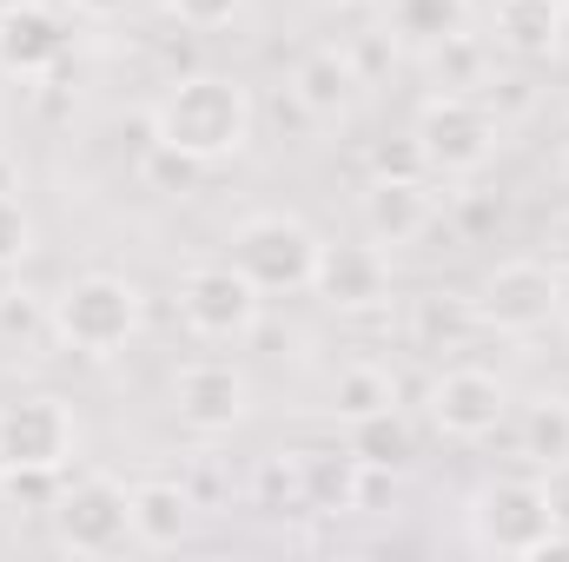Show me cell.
Here are the masks:
<instances>
[{
	"label": "cell",
	"instance_id": "6da1fadb",
	"mask_svg": "<svg viewBox=\"0 0 569 562\" xmlns=\"http://www.w3.org/2000/svg\"><path fill=\"white\" fill-rule=\"evenodd\" d=\"M252 127H259L252 87L232 80V73H186L152 107V140L186 152V159H199V165L239 159L252 145Z\"/></svg>",
	"mask_w": 569,
	"mask_h": 562
},
{
	"label": "cell",
	"instance_id": "7a4b0ae2",
	"mask_svg": "<svg viewBox=\"0 0 569 562\" xmlns=\"http://www.w3.org/2000/svg\"><path fill=\"white\" fill-rule=\"evenodd\" d=\"M146 324V291L120 272H80L53 291V344L73 358H120Z\"/></svg>",
	"mask_w": 569,
	"mask_h": 562
},
{
	"label": "cell",
	"instance_id": "3957f363",
	"mask_svg": "<svg viewBox=\"0 0 569 562\" xmlns=\"http://www.w3.org/2000/svg\"><path fill=\"white\" fill-rule=\"evenodd\" d=\"M463 530H470V550H483V556H550L563 543L537 476H490V483H477L470 503H463Z\"/></svg>",
	"mask_w": 569,
	"mask_h": 562
},
{
	"label": "cell",
	"instance_id": "277c9868",
	"mask_svg": "<svg viewBox=\"0 0 569 562\" xmlns=\"http://www.w3.org/2000/svg\"><path fill=\"white\" fill-rule=\"evenodd\" d=\"M318 245H325V239H318L305 219H291V212H252V219H239V232H232V265L259 284L266 298H279V291L291 298V291H311Z\"/></svg>",
	"mask_w": 569,
	"mask_h": 562
},
{
	"label": "cell",
	"instance_id": "5b68a950",
	"mask_svg": "<svg viewBox=\"0 0 569 562\" xmlns=\"http://www.w3.org/2000/svg\"><path fill=\"white\" fill-rule=\"evenodd\" d=\"M411 140H418V152H425L430 172L463 179V172H483V165L497 159L503 120H497V107L477 100V93H430Z\"/></svg>",
	"mask_w": 569,
	"mask_h": 562
},
{
	"label": "cell",
	"instance_id": "8992f818",
	"mask_svg": "<svg viewBox=\"0 0 569 562\" xmlns=\"http://www.w3.org/2000/svg\"><path fill=\"white\" fill-rule=\"evenodd\" d=\"M53 523V543L67 556H113L133 543V503H127V483L107 476V470H87V476H67L60 503L47 510Z\"/></svg>",
	"mask_w": 569,
	"mask_h": 562
},
{
	"label": "cell",
	"instance_id": "52a82bcc",
	"mask_svg": "<svg viewBox=\"0 0 569 562\" xmlns=\"http://www.w3.org/2000/svg\"><path fill=\"white\" fill-rule=\"evenodd\" d=\"M259 311H266V291L246 279L232 259H212V265H192L179 279V318L199 344H239L259 331Z\"/></svg>",
	"mask_w": 569,
	"mask_h": 562
},
{
	"label": "cell",
	"instance_id": "ba28073f",
	"mask_svg": "<svg viewBox=\"0 0 569 562\" xmlns=\"http://www.w3.org/2000/svg\"><path fill=\"white\" fill-rule=\"evenodd\" d=\"M557 311H563V272H557L550 259H503V265H490L483 284H477V318H483V331L537 338Z\"/></svg>",
	"mask_w": 569,
	"mask_h": 562
},
{
	"label": "cell",
	"instance_id": "9c48e42d",
	"mask_svg": "<svg viewBox=\"0 0 569 562\" xmlns=\"http://www.w3.org/2000/svg\"><path fill=\"white\" fill-rule=\"evenodd\" d=\"M425 418L443 443H483L510 418V384L483 364H443L425 391Z\"/></svg>",
	"mask_w": 569,
	"mask_h": 562
},
{
	"label": "cell",
	"instance_id": "30bf717a",
	"mask_svg": "<svg viewBox=\"0 0 569 562\" xmlns=\"http://www.w3.org/2000/svg\"><path fill=\"white\" fill-rule=\"evenodd\" d=\"M172 418L186 423L192 436H232L239 423L252 418V384L239 364L226 358H192L172 371Z\"/></svg>",
	"mask_w": 569,
	"mask_h": 562
},
{
	"label": "cell",
	"instance_id": "8fae6325",
	"mask_svg": "<svg viewBox=\"0 0 569 562\" xmlns=\"http://www.w3.org/2000/svg\"><path fill=\"white\" fill-rule=\"evenodd\" d=\"M73 450H80V423H73V411H67V398L27 391V398L0 404V470H20V463L67 470Z\"/></svg>",
	"mask_w": 569,
	"mask_h": 562
},
{
	"label": "cell",
	"instance_id": "7c38bea8",
	"mask_svg": "<svg viewBox=\"0 0 569 562\" xmlns=\"http://www.w3.org/2000/svg\"><path fill=\"white\" fill-rule=\"evenodd\" d=\"M67 13L53 0H7L0 13V73L7 80H47L67 60Z\"/></svg>",
	"mask_w": 569,
	"mask_h": 562
},
{
	"label": "cell",
	"instance_id": "4fadbf2b",
	"mask_svg": "<svg viewBox=\"0 0 569 562\" xmlns=\"http://www.w3.org/2000/svg\"><path fill=\"white\" fill-rule=\"evenodd\" d=\"M311 298H325L331 311H378L391 304V259L385 245H318V272H311Z\"/></svg>",
	"mask_w": 569,
	"mask_h": 562
},
{
	"label": "cell",
	"instance_id": "5bb4252c",
	"mask_svg": "<svg viewBox=\"0 0 569 562\" xmlns=\"http://www.w3.org/2000/svg\"><path fill=\"white\" fill-rule=\"evenodd\" d=\"M291 100H298L305 120L338 127V120L358 113L365 73H358V60H351L345 47H311V53H298V67H291Z\"/></svg>",
	"mask_w": 569,
	"mask_h": 562
},
{
	"label": "cell",
	"instance_id": "9a60e30c",
	"mask_svg": "<svg viewBox=\"0 0 569 562\" xmlns=\"http://www.w3.org/2000/svg\"><path fill=\"white\" fill-rule=\"evenodd\" d=\"M358 219H365V239L371 245H418L430 225H437V199H430L425 179H371L365 199H358Z\"/></svg>",
	"mask_w": 569,
	"mask_h": 562
},
{
	"label": "cell",
	"instance_id": "2e32d148",
	"mask_svg": "<svg viewBox=\"0 0 569 562\" xmlns=\"http://www.w3.org/2000/svg\"><path fill=\"white\" fill-rule=\"evenodd\" d=\"M127 503H133V543L140 550H179L192 536V523H199V496L186 483H172V476L133 483Z\"/></svg>",
	"mask_w": 569,
	"mask_h": 562
},
{
	"label": "cell",
	"instance_id": "e0dca14e",
	"mask_svg": "<svg viewBox=\"0 0 569 562\" xmlns=\"http://www.w3.org/2000/svg\"><path fill=\"white\" fill-rule=\"evenodd\" d=\"M358 456L331 450V443H305L298 450V476H305V503L318 516H358Z\"/></svg>",
	"mask_w": 569,
	"mask_h": 562
},
{
	"label": "cell",
	"instance_id": "ac0fdd59",
	"mask_svg": "<svg viewBox=\"0 0 569 562\" xmlns=\"http://www.w3.org/2000/svg\"><path fill=\"white\" fill-rule=\"evenodd\" d=\"M557 20L563 0H490L497 47H510L517 60H557Z\"/></svg>",
	"mask_w": 569,
	"mask_h": 562
},
{
	"label": "cell",
	"instance_id": "d6986e66",
	"mask_svg": "<svg viewBox=\"0 0 569 562\" xmlns=\"http://www.w3.org/2000/svg\"><path fill=\"white\" fill-rule=\"evenodd\" d=\"M477 331H483L477 298H457V291H418L411 298V344L418 351H463Z\"/></svg>",
	"mask_w": 569,
	"mask_h": 562
},
{
	"label": "cell",
	"instance_id": "ffe728a7",
	"mask_svg": "<svg viewBox=\"0 0 569 562\" xmlns=\"http://www.w3.org/2000/svg\"><path fill=\"white\" fill-rule=\"evenodd\" d=\"M358 463H371V470H411V456H418V430H411V418L391 404V411H371V418L351 423V443H345Z\"/></svg>",
	"mask_w": 569,
	"mask_h": 562
},
{
	"label": "cell",
	"instance_id": "44dd1931",
	"mask_svg": "<svg viewBox=\"0 0 569 562\" xmlns=\"http://www.w3.org/2000/svg\"><path fill=\"white\" fill-rule=\"evenodd\" d=\"M391 404H398V378L378 358L338 364V378H331V418L358 423V418H371V411H391Z\"/></svg>",
	"mask_w": 569,
	"mask_h": 562
},
{
	"label": "cell",
	"instance_id": "7402d4cb",
	"mask_svg": "<svg viewBox=\"0 0 569 562\" xmlns=\"http://www.w3.org/2000/svg\"><path fill=\"white\" fill-rule=\"evenodd\" d=\"M517 443H523V456L543 470V463H563L569 456V398L563 391H543V398H530L523 404V418H517Z\"/></svg>",
	"mask_w": 569,
	"mask_h": 562
},
{
	"label": "cell",
	"instance_id": "603a6c76",
	"mask_svg": "<svg viewBox=\"0 0 569 562\" xmlns=\"http://www.w3.org/2000/svg\"><path fill=\"white\" fill-rule=\"evenodd\" d=\"M470 0H391V33L411 47H437L450 33H463Z\"/></svg>",
	"mask_w": 569,
	"mask_h": 562
},
{
	"label": "cell",
	"instance_id": "cb8c5ba5",
	"mask_svg": "<svg viewBox=\"0 0 569 562\" xmlns=\"http://www.w3.org/2000/svg\"><path fill=\"white\" fill-rule=\"evenodd\" d=\"M430 80H437V93H477V87H490V80H483V47H477L470 33L437 40V47H430Z\"/></svg>",
	"mask_w": 569,
	"mask_h": 562
},
{
	"label": "cell",
	"instance_id": "d4e9b609",
	"mask_svg": "<svg viewBox=\"0 0 569 562\" xmlns=\"http://www.w3.org/2000/svg\"><path fill=\"white\" fill-rule=\"evenodd\" d=\"M259 510H272V516H305L311 510L305 476H298V450H279V456L259 463Z\"/></svg>",
	"mask_w": 569,
	"mask_h": 562
},
{
	"label": "cell",
	"instance_id": "484cf974",
	"mask_svg": "<svg viewBox=\"0 0 569 562\" xmlns=\"http://www.w3.org/2000/svg\"><path fill=\"white\" fill-rule=\"evenodd\" d=\"M67 490V470H40V463H20V470H0V496L27 516H47Z\"/></svg>",
	"mask_w": 569,
	"mask_h": 562
},
{
	"label": "cell",
	"instance_id": "4316f807",
	"mask_svg": "<svg viewBox=\"0 0 569 562\" xmlns=\"http://www.w3.org/2000/svg\"><path fill=\"white\" fill-rule=\"evenodd\" d=\"M33 338H53V298L0 291V344H33Z\"/></svg>",
	"mask_w": 569,
	"mask_h": 562
},
{
	"label": "cell",
	"instance_id": "83f0119b",
	"mask_svg": "<svg viewBox=\"0 0 569 562\" xmlns=\"http://www.w3.org/2000/svg\"><path fill=\"white\" fill-rule=\"evenodd\" d=\"M40 245V225H33V205L20 192H0V279L20 272Z\"/></svg>",
	"mask_w": 569,
	"mask_h": 562
},
{
	"label": "cell",
	"instance_id": "f1b7e54d",
	"mask_svg": "<svg viewBox=\"0 0 569 562\" xmlns=\"http://www.w3.org/2000/svg\"><path fill=\"white\" fill-rule=\"evenodd\" d=\"M146 179H152V185H159V192H179V199H186V192H199V179H206V165H199V159H186V152H172V145H146Z\"/></svg>",
	"mask_w": 569,
	"mask_h": 562
},
{
	"label": "cell",
	"instance_id": "f546056e",
	"mask_svg": "<svg viewBox=\"0 0 569 562\" xmlns=\"http://www.w3.org/2000/svg\"><path fill=\"white\" fill-rule=\"evenodd\" d=\"M239 7H246V0H166V13H172L179 27H192V33H219V27H232Z\"/></svg>",
	"mask_w": 569,
	"mask_h": 562
},
{
	"label": "cell",
	"instance_id": "4dcf8cb0",
	"mask_svg": "<svg viewBox=\"0 0 569 562\" xmlns=\"http://www.w3.org/2000/svg\"><path fill=\"white\" fill-rule=\"evenodd\" d=\"M425 152L418 140H398V145H371V179H425Z\"/></svg>",
	"mask_w": 569,
	"mask_h": 562
},
{
	"label": "cell",
	"instance_id": "1f68e13d",
	"mask_svg": "<svg viewBox=\"0 0 569 562\" xmlns=\"http://www.w3.org/2000/svg\"><path fill=\"white\" fill-rule=\"evenodd\" d=\"M537 483H543V503H550L557 536H569V456H563V463H543V470H537Z\"/></svg>",
	"mask_w": 569,
	"mask_h": 562
},
{
	"label": "cell",
	"instance_id": "d6a6232c",
	"mask_svg": "<svg viewBox=\"0 0 569 562\" xmlns=\"http://www.w3.org/2000/svg\"><path fill=\"white\" fill-rule=\"evenodd\" d=\"M80 20H120V13H133L140 0H67Z\"/></svg>",
	"mask_w": 569,
	"mask_h": 562
},
{
	"label": "cell",
	"instance_id": "836d02e7",
	"mask_svg": "<svg viewBox=\"0 0 569 562\" xmlns=\"http://www.w3.org/2000/svg\"><path fill=\"white\" fill-rule=\"evenodd\" d=\"M543 245H550V265H557V272H569V212L550 225V239H543Z\"/></svg>",
	"mask_w": 569,
	"mask_h": 562
},
{
	"label": "cell",
	"instance_id": "e575fe53",
	"mask_svg": "<svg viewBox=\"0 0 569 562\" xmlns=\"http://www.w3.org/2000/svg\"><path fill=\"white\" fill-rule=\"evenodd\" d=\"M557 60H569V0H563V20H557Z\"/></svg>",
	"mask_w": 569,
	"mask_h": 562
},
{
	"label": "cell",
	"instance_id": "d590c367",
	"mask_svg": "<svg viewBox=\"0 0 569 562\" xmlns=\"http://www.w3.org/2000/svg\"><path fill=\"white\" fill-rule=\"evenodd\" d=\"M0 192H20V179H13V159L0 152Z\"/></svg>",
	"mask_w": 569,
	"mask_h": 562
},
{
	"label": "cell",
	"instance_id": "8d00e7d4",
	"mask_svg": "<svg viewBox=\"0 0 569 562\" xmlns=\"http://www.w3.org/2000/svg\"><path fill=\"white\" fill-rule=\"evenodd\" d=\"M0 13H7V0H0Z\"/></svg>",
	"mask_w": 569,
	"mask_h": 562
},
{
	"label": "cell",
	"instance_id": "74e56055",
	"mask_svg": "<svg viewBox=\"0 0 569 562\" xmlns=\"http://www.w3.org/2000/svg\"><path fill=\"white\" fill-rule=\"evenodd\" d=\"M345 7H351V0H345Z\"/></svg>",
	"mask_w": 569,
	"mask_h": 562
}]
</instances>
